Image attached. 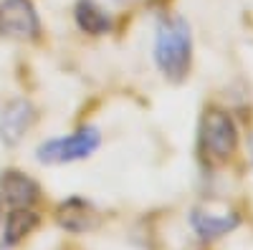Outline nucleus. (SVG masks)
Returning a JSON list of instances; mask_svg holds the SVG:
<instances>
[{"label":"nucleus","instance_id":"7ed1b4c3","mask_svg":"<svg viewBox=\"0 0 253 250\" xmlns=\"http://www.w3.org/2000/svg\"><path fill=\"white\" fill-rule=\"evenodd\" d=\"M200 147L213 162H225L238 149V127L223 109H208L200 124Z\"/></svg>","mask_w":253,"mask_h":250},{"label":"nucleus","instance_id":"0eeeda50","mask_svg":"<svg viewBox=\"0 0 253 250\" xmlns=\"http://www.w3.org/2000/svg\"><path fill=\"white\" fill-rule=\"evenodd\" d=\"M241 225V217L236 213H213L205 207L190 210V227L195 230L200 240H218L228 233H233Z\"/></svg>","mask_w":253,"mask_h":250},{"label":"nucleus","instance_id":"39448f33","mask_svg":"<svg viewBox=\"0 0 253 250\" xmlns=\"http://www.w3.org/2000/svg\"><path fill=\"white\" fill-rule=\"evenodd\" d=\"M36 107L28 99H13L0 111V142L5 147H15L36 124Z\"/></svg>","mask_w":253,"mask_h":250},{"label":"nucleus","instance_id":"9d476101","mask_svg":"<svg viewBox=\"0 0 253 250\" xmlns=\"http://www.w3.org/2000/svg\"><path fill=\"white\" fill-rule=\"evenodd\" d=\"M38 227V215L31 207H13L5 217V230H3V245L13 248L20 240H26Z\"/></svg>","mask_w":253,"mask_h":250},{"label":"nucleus","instance_id":"f257e3e1","mask_svg":"<svg viewBox=\"0 0 253 250\" xmlns=\"http://www.w3.org/2000/svg\"><path fill=\"white\" fill-rule=\"evenodd\" d=\"M155 64L165 78L182 81L193 64V33L180 15L162 18L155 31Z\"/></svg>","mask_w":253,"mask_h":250},{"label":"nucleus","instance_id":"9b49d317","mask_svg":"<svg viewBox=\"0 0 253 250\" xmlns=\"http://www.w3.org/2000/svg\"><path fill=\"white\" fill-rule=\"evenodd\" d=\"M251 154H253V142H251Z\"/></svg>","mask_w":253,"mask_h":250},{"label":"nucleus","instance_id":"20e7f679","mask_svg":"<svg viewBox=\"0 0 253 250\" xmlns=\"http://www.w3.org/2000/svg\"><path fill=\"white\" fill-rule=\"evenodd\" d=\"M41 33V20L31 0H3L0 3V36L15 40H33Z\"/></svg>","mask_w":253,"mask_h":250},{"label":"nucleus","instance_id":"f03ea898","mask_svg":"<svg viewBox=\"0 0 253 250\" xmlns=\"http://www.w3.org/2000/svg\"><path fill=\"white\" fill-rule=\"evenodd\" d=\"M101 144V134L96 127H81L69 137H56L43 142L36 149V159L41 164H71L91 157Z\"/></svg>","mask_w":253,"mask_h":250},{"label":"nucleus","instance_id":"1a4fd4ad","mask_svg":"<svg viewBox=\"0 0 253 250\" xmlns=\"http://www.w3.org/2000/svg\"><path fill=\"white\" fill-rule=\"evenodd\" d=\"M74 20H76L79 31L89 33V36H104L112 31V18L96 0H79L74 8Z\"/></svg>","mask_w":253,"mask_h":250},{"label":"nucleus","instance_id":"6e6552de","mask_svg":"<svg viewBox=\"0 0 253 250\" xmlns=\"http://www.w3.org/2000/svg\"><path fill=\"white\" fill-rule=\"evenodd\" d=\"M41 195V187L23 172L18 170H8L0 177V200L3 205L13 207H31Z\"/></svg>","mask_w":253,"mask_h":250},{"label":"nucleus","instance_id":"423d86ee","mask_svg":"<svg viewBox=\"0 0 253 250\" xmlns=\"http://www.w3.org/2000/svg\"><path fill=\"white\" fill-rule=\"evenodd\" d=\"M56 220H58V225L66 233L81 235V233L94 230V227L99 225V213H96V207L89 200H84V197H69L66 202L58 205Z\"/></svg>","mask_w":253,"mask_h":250}]
</instances>
